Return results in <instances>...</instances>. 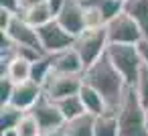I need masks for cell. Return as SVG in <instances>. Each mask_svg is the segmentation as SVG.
<instances>
[{"label": "cell", "instance_id": "11", "mask_svg": "<svg viewBox=\"0 0 148 136\" xmlns=\"http://www.w3.org/2000/svg\"><path fill=\"white\" fill-rule=\"evenodd\" d=\"M41 98H43V87H41L39 83H35L33 79H29V81L16 83L12 102H10L8 106H14L16 110L29 114V112L37 106V102H39Z\"/></svg>", "mask_w": 148, "mask_h": 136}, {"label": "cell", "instance_id": "13", "mask_svg": "<svg viewBox=\"0 0 148 136\" xmlns=\"http://www.w3.org/2000/svg\"><path fill=\"white\" fill-rule=\"evenodd\" d=\"M79 98H81V102H83V106H85V112H87L89 116L99 118V116L108 114V104H106V100H103L101 93H99L97 89H93L91 85L83 83L81 89H79Z\"/></svg>", "mask_w": 148, "mask_h": 136}, {"label": "cell", "instance_id": "9", "mask_svg": "<svg viewBox=\"0 0 148 136\" xmlns=\"http://www.w3.org/2000/svg\"><path fill=\"white\" fill-rule=\"evenodd\" d=\"M4 35L16 45V47H31V49H37L43 53V47H41V41H39V33L35 27H31L23 16L14 14L10 27L4 31Z\"/></svg>", "mask_w": 148, "mask_h": 136}, {"label": "cell", "instance_id": "8", "mask_svg": "<svg viewBox=\"0 0 148 136\" xmlns=\"http://www.w3.org/2000/svg\"><path fill=\"white\" fill-rule=\"evenodd\" d=\"M29 114L35 116V120L39 122V126H41L43 132H47V130H57V128H63V126H65V118H63V114H61L57 102L49 100L45 93H43V98L37 102V106H35Z\"/></svg>", "mask_w": 148, "mask_h": 136}, {"label": "cell", "instance_id": "15", "mask_svg": "<svg viewBox=\"0 0 148 136\" xmlns=\"http://www.w3.org/2000/svg\"><path fill=\"white\" fill-rule=\"evenodd\" d=\"M31 61L23 59V57H14L12 61H8L6 65H2V75L10 77L14 83H23V81H29L31 79Z\"/></svg>", "mask_w": 148, "mask_h": 136}, {"label": "cell", "instance_id": "20", "mask_svg": "<svg viewBox=\"0 0 148 136\" xmlns=\"http://www.w3.org/2000/svg\"><path fill=\"white\" fill-rule=\"evenodd\" d=\"M57 106H59V110H61V114H63V118H65V124L87 114V112H85V106H83V102H81V98H79V93L57 102Z\"/></svg>", "mask_w": 148, "mask_h": 136}, {"label": "cell", "instance_id": "16", "mask_svg": "<svg viewBox=\"0 0 148 136\" xmlns=\"http://www.w3.org/2000/svg\"><path fill=\"white\" fill-rule=\"evenodd\" d=\"M65 136H95V116H81L63 126Z\"/></svg>", "mask_w": 148, "mask_h": 136}, {"label": "cell", "instance_id": "31", "mask_svg": "<svg viewBox=\"0 0 148 136\" xmlns=\"http://www.w3.org/2000/svg\"><path fill=\"white\" fill-rule=\"evenodd\" d=\"M2 136H18L16 130H10V132H2Z\"/></svg>", "mask_w": 148, "mask_h": 136}, {"label": "cell", "instance_id": "6", "mask_svg": "<svg viewBox=\"0 0 148 136\" xmlns=\"http://www.w3.org/2000/svg\"><path fill=\"white\" fill-rule=\"evenodd\" d=\"M37 33H39L43 53H47V55H59L75 45V37L71 33H67L57 21L47 23L45 27L37 29Z\"/></svg>", "mask_w": 148, "mask_h": 136}, {"label": "cell", "instance_id": "27", "mask_svg": "<svg viewBox=\"0 0 148 136\" xmlns=\"http://www.w3.org/2000/svg\"><path fill=\"white\" fill-rule=\"evenodd\" d=\"M136 49H138V55H140V59H142V63H144V67H148V35L136 45Z\"/></svg>", "mask_w": 148, "mask_h": 136}, {"label": "cell", "instance_id": "28", "mask_svg": "<svg viewBox=\"0 0 148 136\" xmlns=\"http://www.w3.org/2000/svg\"><path fill=\"white\" fill-rule=\"evenodd\" d=\"M65 2H67V0H47V4H49V8H51V12H53L55 19H57V14L63 10Z\"/></svg>", "mask_w": 148, "mask_h": 136}, {"label": "cell", "instance_id": "18", "mask_svg": "<svg viewBox=\"0 0 148 136\" xmlns=\"http://www.w3.org/2000/svg\"><path fill=\"white\" fill-rule=\"evenodd\" d=\"M124 12L130 14L142 27V31L148 35V0H126Z\"/></svg>", "mask_w": 148, "mask_h": 136}, {"label": "cell", "instance_id": "7", "mask_svg": "<svg viewBox=\"0 0 148 136\" xmlns=\"http://www.w3.org/2000/svg\"><path fill=\"white\" fill-rule=\"evenodd\" d=\"M81 85H83V75H63L53 71L43 85V93L53 102H61L65 98L77 95Z\"/></svg>", "mask_w": 148, "mask_h": 136}, {"label": "cell", "instance_id": "26", "mask_svg": "<svg viewBox=\"0 0 148 136\" xmlns=\"http://www.w3.org/2000/svg\"><path fill=\"white\" fill-rule=\"evenodd\" d=\"M0 8L8 10L12 14H21L25 6H23V0H0Z\"/></svg>", "mask_w": 148, "mask_h": 136}, {"label": "cell", "instance_id": "32", "mask_svg": "<svg viewBox=\"0 0 148 136\" xmlns=\"http://www.w3.org/2000/svg\"><path fill=\"white\" fill-rule=\"evenodd\" d=\"M146 128H148V108H146Z\"/></svg>", "mask_w": 148, "mask_h": 136}, {"label": "cell", "instance_id": "5", "mask_svg": "<svg viewBox=\"0 0 148 136\" xmlns=\"http://www.w3.org/2000/svg\"><path fill=\"white\" fill-rule=\"evenodd\" d=\"M106 31H108L110 45H138L146 37L142 27L126 12H122L112 23H108Z\"/></svg>", "mask_w": 148, "mask_h": 136}, {"label": "cell", "instance_id": "4", "mask_svg": "<svg viewBox=\"0 0 148 136\" xmlns=\"http://www.w3.org/2000/svg\"><path fill=\"white\" fill-rule=\"evenodd\" d=\"M75 51L79 53V57L83 59L85 63V69L91 67L93 63H97L108 47H110V41H108V31L106 27H99V29H85L79 37H75Z\"/></svg>", "mask_w": 148, "mask_h": 136}, {"label": "cell", "instance_id": "24", "mask_svg": "<svg viewBox=\"0 0 148 136\" xmlns=\"http://www.w3.org/2000/svg\"><path fill=\"white\" fill-rule=\"evenodd\" d=\"M134 89H136V93H138V98H140L142 106H144V108H148V67H142L140 77H138V81H136Z\"/></svg>", "mask_w": 148, "mask_h": 136}, {"label": "cell", "instance_id": "14", "mask_svg": "<svg viewBox=\"0 0 148 136\" xmlns=\"http://www.w3.org/2000/svg\"><path fill=\"white\" fill-rule=\"evenodd\" d=\"M18 16H23V19H25L31 27H35V29H41V27H45L47 23L55 21V16H53V12H51V8H49L47 2L29 6V8H25Z\"/></svg>", "mask_w": 148, "mask_h": 136}, {"label": "cell", "instance_id": "1", "mask_svg": "<svg viewBox=\"0 0 148 136\" xmlns=\"http://www.w3.org/2000/svg\"><path fill=\"white\" fill-rule=\"evenodd\" d=\"M83 83L91 85L101 93V98L108 104V114H118V108L124 100V93L128 89V83L124 77L118 73V69L112 65L108 55H103L97 63L85 69L83 73Z\"/></svg>", "mask_w": 148, "mask_h": 136}, {"label": "cell", "instance_id": "22", "mask_svg": "<svg viewBox=\"0 0 148 136\" xmlns=\"http://www.w3.org/2000/svg\"><path fill=\"white\" fill-rule=\"evenodd\" d=\"M95 136H120L116 114H103L95 118Z\"/></svg>", "mask_w": 148, "mask_h": 136}, {"label": "cell", "instance_id": "29", "mask_svg": "<svg viewBox=\"0 0 148 136\" xmlns=\"http://www.w3.org/2000/svg\"><path fill=\"white\" fill-rule=\"evenodd\" d=\"M41 136H65V132H63V128H57V130H47Z\"/></svg>", "mask_w": 148, "mask_h": 136}, {"label": "cell", "instance_id": "33", "mask_svg": "<svg viewBox=\"0 0 148 136\" xmlns=\"http://www.w3.org/2000/svg\"><path fill=\"white\" fill-rule=\"evenodd\" d=\"M122 2H126V0H122Z\"/></svg>", "mask_w": 148, "mask_h": 136}, {"label": "cell", "instance_id": "30", "mask_svg": "<svg viewBox=\"0 0 148 136\" xmlns=\"http://www.w3.org/2000/svg\"><path fill=\"white\" fill-rule=\"evenodd\" d=\"M43 2H47V0H23V6L29 8V6H35V4H43ZM25 8H23V10H25Z\"/></svg>", "mask_w": 148, "mask_h": 136}, {"label": "cell", "instance_id": "10", "mask_svg": "<svg viewBox=\"0 0 148 136\" xmlns=\"http://www.w3.org/2000/svg\"><path fill=\"white\" fill-rule=\"evenodd\" d=\"M67 33H71L73 37H79L85 31V6L81 0H67L63 10L57 14L55 19Z\"/></svg>", "mask_w": 148, "mask_h": 136}, {"label": "cell", "instance_id": "25", "mask_svg": "<svg viewBox=\"0 0 148 136\" xmlns=\"http://www.w3.org/2000/svg\"><path fill=\"white\" fill-rule=\"evenodd\" d=\"M14 87H16V83H14L10 77H6V75L0 77V100H2V106H8V104L12 102Z\"/></svg>", "mask_w": 148, "mask_h": 136}, {"label": "cell", "instance_id": "12", "mask_svg": "<svg viewBox=\"0 0 148 136\" xmlns=\"http://www.w3.org/2000/svg\"><path fill=\"white\" fill-rule=\"evenodd\" d=\"M53 71L63 73V75H83L85 63L79 57V53L75 51V47H71L59 55H53Z\"/></svg>", "mask_w": 148, "mask_h": 136}, {"label": "cell", "instance_id": "2", "mask_svg": "<svg viewBox=\"0 0 148 136\" xmlns=\"http://www.w3.org/2000/svg\"><path fill=\"white\" fill-rule=\"evenodd\" d=\"M118 130L120 136H148L146 128V108L142 106L134 87H128L124 100L118 108Z\"/></svg>", "mask_w": 148, "mask_h": 136}, {"label": "cell", "instance_id": "21", "mask_svg": "<svg viewBox=\"0 0 148 136\" xmlns=\"http://www.w3.org/2000/svg\"><path fill=\"white\" fill-rule=\"evenodd\" d=\"M23 116H25V112L16 110L14 106H2V110H0V128H2V132L16 130Z\"/></svg>", "mask_w": 148, "mask_h": 136}, {"label": "cell", "instance_id": "23", "mask_svg": "<svg viewBox=\"0 0 148 136\" xmlns=\"http://www.w3.org/2000/svg\"><path fill=\"white\" fill-rule=\"evenodd\" d=\"M16 134L18 136H41L43 130H41V126H39V122L35 120L33 114H25L21 124L16 126Z\"/></svg>", "mask_w": 148, "mask_h": 136}, {"label": "cell", "instance_id": "3", "mask_svg": "<svg viewBox=\"0 0 148 136\" xmlns=\"http://www.w3.org/2000/svg\"><path fill=\"white\" fill-rule=\"evenodd\" d=\"M106 55L112 61V65L118 69V73L124 77L128 87H134L140 77V71L144 67L136 45H110Z\"/></svg>", "mask_w": 148, "mask_h": 136}, {"label": "cell", "instance_id": "19", "mask_svg": "<svg viewBox=\"0 0 148 136\" xmlns=\"http://www.w3.org/2000/svg\"><path fill=\"white\" fill-rule=\"evenodd\" d=\"M53 73V55H41L33 65H31V79L35 83H39L41 87L45 85V81L51 77Z\"/></svg>", "mask_w": 148, "mask_h": 136}, {"label": "cell", "instance_id": "17", "mask_svg": "<svg viewBox=\"0 0 148 136\" xmlns=\"http://www.w3.org/2000/svg\"><path fill=\"white\" fill-rule=\"evenodd\" d=\"M83 4H89L93 8L99 10V14L103 16L106 25L112 23L116 16H120L124 12V2L122 0H81Z\"/></svg>", "mask_w": 148, "mask_h": 136}]
</instances>
